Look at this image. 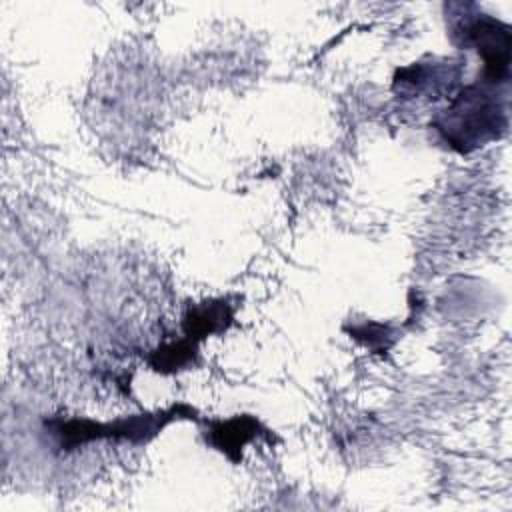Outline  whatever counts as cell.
<instances>
[{"mask_svg":"<svg viewBox=\"0 0 512 512\" xmlns=\"http://www.w3.org/2000/svg\"><path fill=\"white\" fill-rule=\"evenodd\" d=\"M488 86L486 80L466 86L432 122L450 148L462 154L498 138L506 128V106Z\"/></svg>","mask_w":512,"mask_h":512,"instance_id":"obj_1","label":"cell"},{"mask_svg":"<svg viewBox=\"0 0 512 512\" xmlns=\"http://www.w3.org/2000/svg\"><path fill=\"white\" fill-rule=\"evenodd\" d=\"M188 410L190 408L186 406H176L156 414H142V416H130L126 420H116L114 424H94L90 420L58 422V426L54 428V434L60 436L62 448L78 446L94 438H124L132 442H146L152 436H156L168 422L184 416L182 412H188Z\"/></svg>","mask_w":512,"mask_h":512,"instance_id":"obj_2","label":"cell"},{"mask_svg":"<svg viewBox=\"0 0 512 512\" xmlns=\"http://www.w3.org/2000/svg\"><path fill=\"white\" fill-rule=\"evenodd\" d=\"M462 36V46H472L484 60V80L490 84H500L508 80L510 66V28L508 24L478 14L458 26Z\"/></svg>","mask_w":512,"mask_h":512,"instance_id":"obj_3","label":"cell"},{"mask_svg":"<svg viewBox=\"0 0 512 512\" xmlns=\"http://www.w3.org/2000/svg\"><path fill=\"white\" fill-rule=\"evenodd\" d=\"M232 318H234V310L224 298L194 304L184 314L186 338L198 342L210 334L224 332L232 322Z\"/></svg>","mask_w":512,"mask_h":512,"instance_id":"obj_4","label":"cell"},{"mask_svg":"<svg viewBox=\"0 0 512 512\" xmlns=\"http://www.w3.org/2000/svg\"><path fill=\"white\" fill-rule=\"evenodd\" d=\"M258 420L252 416H236L226 422H216L210 430V442L220 452H224L230 460H238L242 448L256 438L258 434Z\"/></svg>","mask_w":512,"mask_h":512,"instance_id":"obj_5","label":"cell"},{"mask_svg":"<svg viewBox=\"0 0 512 512\" xmlns=\"http://www.w3.org/2000/svg\"><path fill=\"white\" fill-rule=\"evenodd\" d=\"M196 354H198V342L184 338L180 342H172V344H166V346H160L158 350H154L150 364L158 372H174V370L194 364Z\"/></svg>","mask_w":512,"mask_h":512,"instance_id":"obj_6","label":"cell"}]
</instances>
